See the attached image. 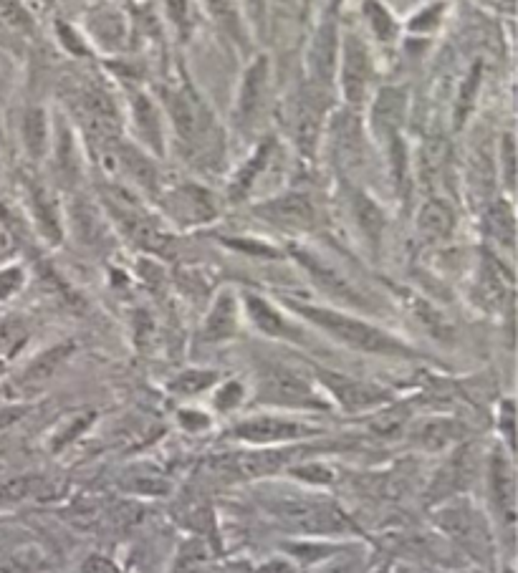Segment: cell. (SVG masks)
Listing matches in <instances>:
<instances>
[{
    "instance_id": "6",
    "label": "cell",
    "mask_w": 518,
    "mask_h": 573,
    "mask_svg": "<svg viewBox=\"0 0 518 573\" xmlns=\"http://www.w3.org/2000/svg\"><path fill=\"white\" fill-rule=\"evenodd\" d=\"M483 452L473 442H460L453 450L443 452V462L430 478L425 490V503L430 508L448 503V500L470 495L473 485L481 483Z\"/></svg>"
},
{
    "instance_id": "52",
    "label": "cell",
    "mask_w": 518,
    "mask_h": 573,
    "mask_svg": "<svg viewBox=\"0 0 518 573\" xmlns=\"http://www.w3.org/2000/svg\"><path fill=\"white\" fill-rule=\"evenodd\" d=\"M3 372H6V359L0 356V377H3Z\"/></svg>"
},
{
    "instance_id": "8",
    "label": "cell",
    "mask_w": 518,
    "mask_h": 573,
    "mask_svg": "<svg viewBox=\"0 0 518 573\" xmlns=\"http://www.w3.org/2000/svg\"><path fill=\"white\" fill-rule=\"evenodd\" d=\"M314 382L319 384L334 409H342L347 414L372 412V409H382L392 402L390 389L349 377V374L332 372V369L314 367Z\"/></svg>"
},
{
    "instance_id": "49",
    "label": "cell",
    "mask_w": 518,
    "mask_h": 573,
    "mask_svg": "<svg viewBox=\"0 0 518 573\" xmlns=\"http://www.w3.org/2000/svg\"><path fill=\"white\" fill-rule=\"evenodd\" d=\"M503 167H506V185L508 190L513 187V165H516V149H513V137L511 134H506V139H503Z\"/></svg>"
},
{
    "instance_id": "21",
    "label": "cell",
    "mask_w": 518,
    "mask_h": 573,
    "mask_svg": "<svg viewBox=\"0 0 518 573\" xmlns=\"http://www.w3.org/2000/svg\"><path fill=\"white\" fill-rule=\"evenodd\" d=\"M344 197H347L349 215H352L354 225H357L364 243H369V248H380L382 233H385L387 225L385 210H382L367 192L359 190V187H347Z\"/></svg>"
},
{
    "instance_id": "25",
    "label": "cell",
    "mask_w": 518,
    "mask_h": 573,
    "mask_svg": "<svg viewBox=\"0 0 518 573\" xmlns=\"http://www.w3.org/2000/svg\"><path fill=\"white\" fill-rule=\"evenodd\" d=\"M132 119L137 127L139 139H145L152 149L162 152V122L157 114L155 101L145 94L132 96Z\"/></svg>"
},
{
    "instance_id": "23",
    "label": "cell",
    "mask_w": 518,
    "mask_h": 573,
    "mask_svg": "<svg viewBox=\"0 0 518 573\" xmlns=\"http://www.w3.org/2000/svg\"><path fill=\"white\" fill-rule=\"evenodd\" d=\"M455 230V213L453 207L448 205L440 197H433L425 205L420 207L417 213V233L422 235V240L428 243H443L453 235Z\"/></svg>"
},
{
    "instance_id": "20",
    "label": "cell",
    "mask_w": 518,
    "mask_h": 573,
    "mask_svg": "<svg viewBox=\"0 0 518 573\" xmlns=\"http://www.w3.org/2000/svg\"><path fill=\"white\" fill-rule=\"evenodd\" d=\"M76 344L74 341H61V344L49 346V349H43L36 359L28 364L26 369L18 377V387L23 392H36V389L46 387L61 369L66 367V361L74 356Z\"/></svg>"
},
{
    "instance_id": "43",
    "label": "cell",
    "mask_w": 518,
    "mask_h": 573,
    "mask_svg": "<svg viewBox=\"0 0 518 573\" xmlns=\"http://www.w3.org/2000/svg\"><path fill=\"white\" fill-rule=\"evenodd\" d=\"M440 16H443V3L438 6H428L425 11L417 13L410 21V31L415 33H430L440 26Z\"/></svg>"
},
{
    "instance_id": "2",
    "label": "cell",
    "mask_w": 518,
    "mask_h": 573,
    "mask_svg": "<svg viewBox=\"0 0 518 573\" xmlns=\"http://www.w3.org/2000/svg\"><path fill=\"white\" fill-rule=\"evenodd\" d=\"M289 308L294 311V316L319 329L321 334L337 341L344 349L367 356H382V359H417L420 356V351L407 344L405 339L390 334L382 326L369 324L362 316L349 314L344 308L316 306V303L301 301H289Z\"/></svg>"
},
{
    "instance_id": "16",
    "label": "cell",
    "mask_w": 518,
    "mask_h": 573,
    "mask_svg": "<svg viewBox=\"0 0 518 573\" xmlns=\"http://www.w3.org/2000/svg\"><path fill=\"white\" fill-rule=\"evenodd\" d=\"M241 316L243 303L241 296L233 288H223L215 296L213 306L205 314L203 329H200V341L203 344H225V341L235 339L241 331Z\"/></svg>"
},
{
    "instance_id": "24",
    "label": "cell",
    "mask_w": 518,
    "mask_h": 573,
    "mask_svg": "<svg viewBox=\"0 0 518 573\" xmlns=\"http://www.w3.org/2000/svg\"><path fill=\"white\" fill-rule=\"evenodd\" d=\"M114 157H117V165L137 182V187L147 192L160 190V172H157L155 162L142 149L132 147V144H119Z\"/></svg>"
},
{
    "instance_id": "42",
    "label": "cell",
    "mask_w": 518,
    "mask_h": 573,
    "mask_svg": "<svg viewBox=\"0 0 518 573\" xmlns=\"http://www.w3.org/2000/svg\"><path fill=\"white\" fill-rule=\"evenodd\" d=\"M26 286V271L21 266H8L0 271V301L16 296Z\"/></svg>"
},
{
    "instance_id": "15",
    "label": "cell",
    "mask_w": 518,
    "mask_h": 573,
    "mask_svg": "<svg viewBox=\"0 0 518 573\" xmlns=\"http://www.w3.org/2000/svg\"><path fill=\"white\" fill-rule=\"evenodd\" d=\"M372 71V54H369L367 43L349 33L342 46V94L352 107H359L367 99Z\"/></svg>"
},
{
    "instance_id": "4",
    "label": "cell",
    "mask_w": 518,
    "mask_h": 573,
    "mask_svg": "<svg viewBox=\"0 0 518 573\" xmlns=\"http://www.w3.org/2000/svg\"><path fill=\"white\" fill-rule=\"evenodd\" d=\"M435 510V528L443 531L458 548H463L470 558L476 561H491L496 538L486 510L478 508L470 495L448 500Z\"/></svg>"
},
{
    "instance_id": "39",
    "label": "cell",
    "mask_w": 518,
    "mask_h": 573,
    "mask_svg": "<svg viewBox=\"0 0 518 573\" xmlns=\"http://www.w3.org/2000/svg\"><path fill=\"white\" fill-rule=\"evenodd\" d=\"M177 425H180V430L187 432V435H203V432H208L210 427H213V417L200 407H182L180 412H177Z\"/></svg>"
},
{
    "instance_id": "55",
    "label": "cell",
    "mask_w": 518,
    "mask_h": 573,
    "mask_svg": "<svg viewBox=\"0 0 518 573\" xmlns=\"http://www.w3.org/2000/svg\"><path fill=\"white\" fill-rule=\"evenodd\" d=\"M397 573H410V571H397Z\"/></svg>"
},
{
    "instance_id": "26",
    "label": "cell",
    "mask_w": 518,
    "mask_h": 573,
    "mask_svg": "<svg viewBox=\"0 0 518 573\" xmlns=\"http://www.w3.org/2000/svg\"><path fill=\"white\" fill-rule=\"evenodd\" d=\"M167 573H213V553L200 538H187L177 548Z\"/></svg>"
},
{
    "instance_id": "1",
    "label": "cell",
    "mask_w": 518,
    "mask_h": 573,
    "mask_svg": "<svg viewBox=\"0 0 518 573\" xmlns=\"http://www.w3.org/2000/svg\"><path fill=\"white\" fill-rule=\"evenodd\" d=\"M263 513L278 528L304 538H347L357 533V520L324 490L316 488H261L256 493Z\"/></svg>"
},
{
    "instance_id": "31",
    "label": "cell",
    "mask_w": 518,
    "mask_h": 573,
    "mask_svg": "<svg viewBox=\"0 0 518 573\" xmlns=\"http://www.w3.org/2000/svg\"><path fill=\"white\" fill-rule=\"evenodd\" d=\"M43 488H46V483L38 475H23V478L8 480V483L0 485V508L26 503L36 495H43Z\"/></svg>"
},
{
    "instance_id": "33",
    "label": "cell",
    "mask_w": 518,
    "mask_h": 573,
    "mask_svg": "<svg viewBox=\"0 0 518 573\" xmlns=\"http://www.w3.org/2000/svg\"><path fill=\"white\" fill-rule=\"evenodd\" d=\"M248 399V387L241 379H228V382H218L213 387V409L218 414H233L246 404Z\"/></svg>"
},
{
    "instance_id": "14",
    "label": "cell",
    "mask_w": 518,
    "mask_h": 573,
    "mask_svg": "<svg viewBox=\"0 0 518 573\" xmlns=\"http://www.w3.org/2000/svg\"><path fill=\"white\" fill-rule=\"evenodd\" d=\"M337 64H339V31L334 18L329 16L319 28H316L314 38H311L309 43V51H306V69H309L311 86L324 91L332 89L334 76H337Z\"/></svg>"
},
{
    "instance_id": "46",
    "label": "cell",
    "mask_w": 518,
    "mask_h": 573,
    "mask_svg": "<svg viewBox=\"0 0 518 573\" xmlns=\"http://www.w3.org/2000/svg\"><path fill=\"white\" fill-rule=\"evenodd\" d=\"M36 571V558L13 556L0 561V573H33Z\"/></svg>"
},
{
    "instance_id": "27",
    "label": "cell",
    "mask_w": 518,
    "mask_h": 573,
    "mask_svg": "<svg viewBox=\"0 0 518 573\" xmlns=\"http://www.w3.org/2000/svg\"><path fill=\"white\" fill-rule=\"evenodd\" d=\"M271 152H273V139H266V142L258 144V149L248 157L246 165L233 175V182H230V200H243V197L253 190L258 175H261L263 167L268 165Z\"/></svg>"
},
{
    "instance_id": "38",
    "label": "cell",
    "mask_w": 518,
    "mask_h": 573,
    "mask_svg": "<svg viewBox=\"0 0 518 573\" xmlns=\"http://www.w3.org/2000/svg\"><path fill=\"white\" fill-rule=\"evenodd\" d=\"M28 339V329L21 324V321L11 319L6 324H0V356H13Z\"/></svg>"
},
{
    "instance_id": "30",
    "label": "cell",
    "mask_w": 518,
    "mask_h": 573,
    "mask_svg": "<svg viewBox=\"0 0 518 573\" xmlns=\"http://www.w3.org/2000/svg\"><path fill=\"white\" fill-rule=\"evenodd\" d=\"M23 144H26V152L36 160L49 152V117L41 107H31L23 117Z\"/></svg>"
},
{
    "instance_id": "3",
    "label": "cell",
    "mask_w": 518,
    "mask_h": 573,
    "mask_svg": "<svg viewBox=\"0 0 518 573\" xmlns=\"http://www.w3.org/2000/svg\"><path fill=\"white\" fill-rule=\"evenodd\" d=\"M253 402L273 409V412L289 414L332 412L334 409L314 379L286 367V364H273V361H266L256 369Z\"/></svg>"
},
{
    "instance_id": "13",
    "label": "cell",
    "mask_w": 518,
    "mask_h": 573,
    "mask_svg": "<svg viewBox=\"0 0 518 573\" xmlns=\"http://www.w3.org/2000/svg\"><path fill=\"white\" fill-rule=\"evenodd\" d=\"M241 303L243 316H246L253 329L261 331L263 336L276 341H289V344H306L304 329H301L296 321H291L281 308L273 306L268 298L258 296V293H243Z\"/></svg>"
},
{
    "instance_id": "29",
    "label": "cell",
    "mask_w": 518,
    "mask_h": 573,
    "mask_svg": "<svg viewBox=\"0 0 518 573\" xmlns=\"http://www.w3.org/2000/svg\"><path fill=\"white\" fill-rule=\"evenodd\" d=\"M218 372L213 369H185L177 377H172V382L167 384L170 394L180 399H195L200 394L213 392V387L218 384Z\"/></svg>"
},
{
    "instance_id": "34",
    "label": "cell",
    "mask_w": 518,
    "mask_h": 573,
    "mask_svg": "<svg viewBox=\"0 0 518 573\" xmlns=\"http://www.w3.org/2000/svg\"><path fill=\"white\" fill-rule=\"evenodd\" d=\"M31 207H33V215H36V220H38V228L43 230V235L54 240V243H59L61 225H59V218H56L54 202L49 200V195H46L41 187H33L31 190Z\"/></svg>"
},
{
    "instance_id": "41",
    "label": "cell",
    "mask_w": 518,
    "mask_h": 573,
    "mask_svg": "<svg viewBox=\"0 0 518 573\" xmlns=\"http://www.w3.org/2000/svg\"><path fill=\"white\" fill-rule=\"evenodd\" d=\"M478 86H481V66H476V69L470 71L468 79H465L463 86H460L458 112H455V117H458V122H463L465 114H468L470 107H473V96L478 94Z\"/></svg>"
},
{
    "instance_id": "5",
    "label": "cell",
    "mask_w": 518,
    "mask_h": 573,
    "mask_svg": "<svg viewBox=\"0 0 518 573\" xmlns=\"http://www.w3.org/2000/svg\"><path fill=\"white\" fill-rule=\"evenodd\" d=\"M483 493H486V515L493 531H501L508 541H513L516 531V467L513 452L498 442L496 447L483 452L481 470Z\"/></svg>"
},
{
    "instance_id": "28",
    "label": "cell",
    "mask_w": 518,
    "mask_h": 573,
    "mask_svg": "<svg viewBox=\"0 0 518 573\" xmlns=\"http://www.w3.org/2000/svg\"><path fill=\"white\" fill-rule=\"evenodd\" d=\"M486 235L493 240V243H498V248L513 250V240H516V220H513L511 202L498 200L488 207Z\"/></svg>"
},
{
    "instance_id": "47",
    "label": "cell",
    "mask_w": 518,
    "mask_h": 573,
    "mask_svg": "<svg viewBox=\"0 0 518 573\" xmlns=\"http://www.w3.org/2000/svg\"><path fill=\"white\" fill-rule=\"evenodd\" d=\"M59 38H61V43H64L66 48H69V54H74V56H89V48L84 46V43H81V38L76 36L74 31H71L69 26H66V23H59Z\"/></svg>"
},
{
    "instance_id": "35",
    "label": "cell",
    "mask_w": 518,
    "mask_h": 573,
    "mask_svg": "<svg viewBox=\"0 0 518 573\" xmlns=\"http://www.w3.org/2000/svg\"><path fill=\"white\" fill-rule=\"evenodd\" d=\"M364 16H367L369 26H372L377 41L390 43L397 38V23L392 13L382 6L380 0H364Z\"/></svg>"
},
{
    "instance_id": "19",
    "label": "cell",
    "mask_w": 518,
    "mask_h": 573,
    "mask_svg": "<svg viewBox=\"0 0 518 573\" xmlns=\"http://www.w3.org/2000/svg\"><path fill=\"white\" fill-rule=\"evenodd\" d=\"M463 422L450 420V417H428V420H417L407 430L412 445L422 452H443L453 450L455 445L465 442Z\"/></svg>"
},
{
    "instance_id": "45",
    "label": "cell",
    "mask_w": 518,
    "mask_h": 573,
    "mask_svg": "<svg viewBox=\"0 0 518 573\" xmlns=\"http://www.w3.org/2000/svg\"><path fill=\"white\" fill-rule=\"evenodd\" d=\"M498 420H503V430H498V435H503V447L508 452H513V402L506 399L503 407L498 409Z\"/></svg>"
},
{
    "instance_id": "44",
    "label": "cell",
    "mask_w": 518,
    "mask_h": 573,
    "mask_svg": "<svg viewBox=\"0 0 518 573\" xmlns=\"http://www.w3.org/2000/svg\"><path fill=\"white\" fill-rule=\"evenodd\" d=\"M362 571V558L357 553H344V556H332L329 563L319 573H359Z\"/></svg>"
},
{
    "instance_id": "18",
    "label": "cell",
    "mask_w": 518,
    "mask_h": 573,
    "mask_svg": "<svg viewBox=\"0 0 518 573\" xmlns=\"http://www.w3.org/2000/svg\"><path fill=\"white\" fill-rule=\"evenodd\" d=\"M268 76H271L268 56H256L246 69V74H243L241 91H238V101H235V122L241 124L243 129L256 122L263 104H266Z\"/></svg>"
},
{
    "instance_id": "48",
    "label": "cell",
    "mask_w": 518,
    "mask_h": 573,
    "mask_svg": "<svg viewBox=\"0 0 518 573\" xmlns=\"http://www.w3.org/2000/svg\"><path fill=\"white\" fill-rule=\"evenodd\" d=\"M79 573H122L117 566H114L109 558L104 556H89L84 563L79 566Z\"/></svg>"
},
{
    "instance_id": "50",
    "label": "cell",
    "mask_w": 518,
    "mask_h": 573,
    "mask_svg": "<svg viewBox=\"0 0 518 573\" xmlns=\"http://www.w3.org/2000/svg\"><path fill=\"white\" fill-rule=\"evenodd\" d=\"M13 250V238L6 228H0V258H6Z\"/></svg>"
},
{
    "instance_id": "37",
    "label": "cell",
    "mask_w": 518,
    "mask_h": 573,
    "mask_svg": "<svg viewBox=\"0 0 518 573\" xmlns=\"http://www.w3.org/2000/svg\"><path fill=\"white\" fill-rule=\"evenodd\" d=\"M167 13H170V21L175 23V28L180 31L182 38L190 36V31L195 28V3L193 0H165Z\"/></svg>"
},
{
    "instance_id": "12",
    "label": "cell",
    "mask_w": 518,
    "mask_h": 573,
    "mask_svg": "<svg viewBox=\"0 0 518 573\" xmlns=\"http://www.w3.org/2000/svg\"><path fill=\"white\" fill-rule=\"evenodd\" d=\"M326 94L329 91L324 89H304L291 104V137H294L296 147L304 154H311L319 144L321 137V124H324L326 117Z\"/></svg>"
},
{
    "instance_id": "7",
    "label": "cell",
    "mask_w": 518,
    "mask_h": 573,
    "mask_svg": "<svg viewBox=\"0 0 518 573\" xmlns=\"http://www.w3.org/2000/svg\"><path fill=\"white\" fill-rule=\"evenodd\" d=\"M319 427L301 417H291L289 412H261L243 417L230 427V437L246 447L256 450H271V447H286L294 442H304L319 435Z\"/></svg>"
},
{
    "instance_id": "36",
    "label": "cell",
    "mask_w": 518,
    "mask_h": 573,
    "mask_svg": "<svg viewBox=\"0 0 518 573\" xmlns=\"http://www.w3.org/2000/svg\"><path fill=\"white\" fill-rule=\"evenodd\" d=\"M289 473L291 478H294L299 485H304V488L321 490L326 488V485L334 483V473L324 465V462H301V465L291 467Z\"/></svg>"
},
{
    "instance_id": "53",
    "label": "cell",
    "mask_w": 518,
    "mask_h": 573,
    "mask_svg": "<svg viewBox=\"0 0 518 573\" xmlns=\"http://www.w3.org/2000/svg\"><path fill=\"white\" fill-rule=\"evenodd\" d=\"M342 3H344V0H332V13H334V11H337V8H339V6H342Z\"/></svg>"
},
{
    "instance_id": "9",
    "label": "cell",
    "mask_w": 518,
    "mask_h": 573,
    "mask_svg": "<svg viewBox=\"0 0 518 573\" xmlns=\"http://www.w3.org/2000/svg\"><path fill=\"white\" fill-rule=\"evenodd\" d=\"M162 99H165V109L182 144L193 149L203 147L213 134V119H210L208 109L203 107L198 94L190 86H177V89L162 91Z\"/></svg>"
},
{
    "instance_id": "11",
    "label": "cell",
    "mask_w": 518,
    "mask_h": 573,
    "mask_svg": "<svg viewBox=\"0 0 518 573\" xmlns=\"http://www.w3.org/2000/svg\"><path fill=\"white\" fill-rule=\"evenodd\" d=\"M253 215L261 218L263 223L273 225L278 230H286V233H309L316 228V207L301 192H286V195L271 197V200H263L253 207Z\"/></svg>"
},
{
    "instance_id": "40",
    "label": "cell",
    "mask_w": 518,
    "mask_h": 573,
    "mask_svg": "<svg viewBox=\"0 0 518 573\" xmlns=\"http://www.w3.org/2000/svg\"><path fill=\"white\" fill-rule=\"evenodd\" d=\"M0 18L16 31H28L31 28V16L23 8L21 0H0Z\"/></svg>"
},
{
    "instance_id": "32",
    "label": "cell",
    "mask_w": 518,
    "mask_h": 573,
    "mask_svg": "<svg viewBox=\"0 0 518 573\" xmlns=\"http://www.w3.org/2000/svg\"><path fill=\"white\" fill-rule=\"evenodd\" d=\"M213 13V18L218 21V26L228 33L233 41L241 43L246 48V28H243L241 13H238V6H235V0H205Z\"/></svg>"
},
{
    "instance_id": "22",
    "label": "cell",
    "mask_w": 518,
    "mask_h": 573,
    "mask_svg": "<svg viewBox=\"0 0 518 573\" xmlns=\"http://www.w3.org/2000/svg\"><path fill=\"white\" fill-rule=\"evenodd\" d=\"M407 114V91L390 86V89H382L377 94V101L372 107V127L380 137L390 139L395 134H400L402 122H405Z\"/></svg>"
},
{
    "instance_id": "17",
    "label": "cell",
    "mask_w": 518,
    "mask_h": 573,
    "mask_svg": "<svg viewBox=\"0 0 518 573\" xmlns=\"http://www.w3.org/2000/svg\"><path fill=\"white\" fill-rule=\"evenodd\" d=\"M167 213L172 215V220H177L185 228H193V225H205L218 215V202H215L213 192L205 190V187L187 185L175 187V190L167 195Z\"/></svg>"
},
{
    "instance_id": "10",
    "label": "cell",
    "mask_w": 518,
    "mask_h": 573,
    "mask_svg": "<svg viewBox=\"0 0 518 573\" xmlns=\"http://www.w3.org/2000/svg\"><path fill=\"white\" fill-rule=\"evenodd\" d=\"M294 258L301 268L306 271V276L314 281V286L319 288L324 296L334 298V301L344 303V306L352 308H369L367 296L362 293V288L352 281L344 271H339L337 266H332L329 260H324L321 255L311 253V250L294 248Z\"/></svg>"
},
{
    "instance_id": "54",
    "label": "cell",
    "mask_w": 518,
    "mask_h": 573,
    "mask_svg": "<svg viewBox=\"0 0 518 573\" xmlns=\"http://www.w3.org/2000/svg\"><path fill=\"white\" fill-rule=\"evenodd\" d=\"M0 84H3V74H0Z\"/></svg>"
},
{
    "instance_id": "51",
    "label": "cell",
    "mask_w": 518,
    "mask_h": 573,
    "mask_svg": "<svg viewBox=\"0 0 518 573\" xmlns=\"http://www.w3.org/2000/svg\"><path fill=\"white\" fill-rule=\"evenodd\" d=\"M246 3H248V8H251L253 16H256L258 21H261L263 11H266V0H246Z\"/></svg>"
}]
</instances>
